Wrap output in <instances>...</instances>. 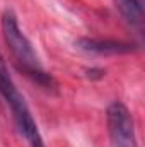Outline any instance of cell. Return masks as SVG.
Masks as SVG:
<instances>
[{
  "instance_id": "4",
  "label": "cell",
  "mask_w": 145,
  "mask_h": 147,
  "mask_svg": "<svg viewBox=\"0 0 145 147\" xmlns=\"http://www.w3.org/2000/svg\"><path fill=\"white\" fill-rule=\"evenodd\" d=\"M79 48L92 53H126L132 51L133 48L125 43L118 41H97V39H80Z\"/></svg>"
},
{
  "instance_id": "5",
  "label": "cell",
  "mask_w": 145,
  "mask_h": 147,
  "mask_svg": "<svg viewBox=\"0 0 145 147\" xmlns=\"http://www.w3.org/2000/svg\"><path fill=\"white\" fill-rule=\"evenodd\" d=\"M121 16L132 26H142L144 22V9L140 0H114Z\"/></svg>"
},
{
  "instance_id": "1",
  "label": "cell",
  "mask_w": 145,
  "mask_h": 147,
  "mask_svg": "<svg viewBox=\"0 0 145 147\" xmlns=\"http://www.w3.org/2000/svg\"><path fill=\"white\" fill-rule=\"evenodd\" d=\"M2 34H3V39H5L12 57L15 58L17 65L33 80H36L38 84H41L48 89L55 86L53 77L44 72L31 41L19 29L17 19H15L14 12H10V10L3 12V16H2Z\"/></svg>"
},
{
  "instance_id": "3",
  "label": "cell",
  "mask_w": 145,
  "mask_h": 147,
  "mask_svg": "<svg viewBox=\"0 0 145 147\" xmlns=\"http://www.w3.org/2000/svg\"><path fill=\"white\" fill-rule=\"evenodd\" d=\"M108 127L111 147H138L135 125L128 108L121 103H113L108 108Z\"/></svg>"
},
{
  "instance_id": "2",
  "label": "cell",
  "mask_w": 145,
  "mask_h": 147,
  "mask_svg": "<svg viewBox=\"0 0 145 147\" xmlns=\"http://www.w3.org/2000/svg\"><path fill=\"white\" fill-rule=\"evenodd\" d=\"M0 94L5 99V103L10 106L14 121L19 128V132L26 137V140L29 142L31 147H44V142L41 139V134L38 130V125L31 115V111L28 108L22 94L17 91L12 77L9 75L5 60L0 53Z\"/></svg>"
}]
</instances>
